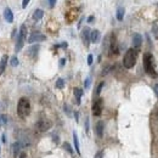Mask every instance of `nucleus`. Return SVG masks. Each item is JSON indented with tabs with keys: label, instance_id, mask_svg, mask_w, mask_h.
Wrapping results in <instances>:
<instances>
[{
	"label": "nucleus",
	"instance_id": "17",
	"mask_svg": "<svg viewBox=\"0 0 158 158\" xmlns=\"http://www.w3.org/2000/svg\"><path fill=\"white\" fill-rule=\"evenodd\" d=\"M73 141H74V147H75V151L77 153L80 155V147H79V140H78V136H77V132H73Z\"/></svg>",
	"mask_w": 158,
	"mask_h": 158
},
{
	"label": "nucleus",
	"instance_id": "14",
	"mask_svg": "<svg viewBox=\"0 0 158 158\" xmlns=\"http://www.w3.org/2000/svg\"><path fill=\"white\" fill-rule=\"evenodd\" d=\"M95 130H96V134H97L99 137H102V135H104V122H97V124L95 126Z\"/></svg>",
	"mask_w": 158,
	"mask_h": 158
},
{
	"label": "nucleus",
	"instance_id": "3",
	"mask_svg": "<svg viewBox=\"0 0 158 158\" xmlns=\"http://www.w3.org/2000/svg\"><path fill=\"white\" fill-rule=\"evenodd\" d=\"M17 113L21 118H26V117L30 113V102L26 97L19 99L18 105H17Z\"/></svg>",
	"mask_w": 158,
	"mask_h": 158
},
{
	"label": "nucleus",
	"instance_id": "23",
	"mask_svg": "<svg viewBox=\"0 0 158 158\" xmlns=\"http://www.w3.org/2000/svg\"><path fill=\"white\" fill-rule=\"evenodd\" d=\"M10 65H11L12 67H16V66H18V58L16 57V56H13V57L11 58V61H10Z\"/></svg>",
	"mask_w": 158,
	"mask_h": 158
},
{
	"label": "nucleus",
	"instance_id": "32",
	"mask_svg": "<svg viewBox=\"0 0 158 158\" xmlns=\"http://www.w3.org/2000/svg\"><path fill=\"white\" fill-rule=\"evenodd\" d=\"M155 94H156V96L158 97V83L155 85Z\"/></svg>",
	"mask_w": 158,
	"mask_h": 158
},
{
	"label": "nucleus",
	"instance_id": "30",
	"mask_svg": "<svg viewBox=\"0 0 158 158\" xmlns=\"http://www.w3.org/2000/svg\"><path fill=\"white\" fill-rule=\"evenodd\" d=\"M48 1H49L50 7H54L55 5H56V1H57V0H48Z\"/></svg>",
	"mask_w": 158,
	"mask_h": 158
},
{
	"label": "nucleus",
	"instance_id": "4",
	"mask_svg": "<svg viewBox=\"0 0 158 158\" xmlns=\"http://www.w3.org/2000/svg\"><path fill=\"white\" fill-rule=\"evenodd\" d=\"M26 26L22 24L21 26V29H19V33H18V38H17V43H16V52L21 51V49L23 46V40H24V37H26Z\"/></svg>",
	"mask_w": 158,
	"mask_h": 158
},
{
	"label": "nucleus",
	"instance_id": "1",
	"mask_svg": "<svg viewBox=\"0 0 158 158\" xmlns=\"http://www.w3.org/2000/svg\"><path fill=\"white\" fill-rule=\"evenodd\" d=\"M144 68H145V72L150 75L152 78H156L157 77V73H156V69H155V61H153V56L150 52H146L144 55Z\"/></svg>",
	"mask_w": 158,
	"mask_h": 158
},
{
	"label": "nucleus",
	"instance_id": "12",
	"mask_svg": "<svg viewBox=\"0 0 158 158\" xmlns=\"http://www.w3.org/2000/svg\"><path fill=\"white\" fill-rule=\"evenodd\" d=\"M141 44H142V37H141V34L135 33L134 37H132V45H134L135 48H140Z\"/></svg>",
	"mask_w": 158,
	"mask_h": 158
},
{
	"label": "nucleus",
	"instance_id": "27",
	"mask_svg": "<svg viewBox=\"0 0 158 158\" xmlns=\"http://www.w3.org/2000/svg\"><path fill=\"white\" fill-rule=\"evenodd\" d=\"M93 62H94V57H93V55H89V56H88V65L91 66V65H93Z\"/></svg>",
	"mask_w": 158,
	"mask_h": 158
},
{
	"label": "nucleus",
	"instance_id": "28",
	"mask_svg": "<svg viewBox=\"0 0 158 158\" xmlns=\"http://www.w3.org/2000/svg\"><path fill=\"white\" fill-rule=\"evenodd\" d=\"M29 1H30V0H22V7H23V9H26V7L28 6Z\"/></svg>",
	"mask_w": 158,
	"mask_h": 158
},
{
	"label": "nucleus",
	"instance_id": "19",
	"mask_svg": "<svg viewBox=\"0 0 158 158\" xmlns=\"http://www.w3.org/2000/svg\"><path fill=\"white\" fill-rule=\"evenodd\" d=\"M39 51V45H34V46H30L29 50H28V54L30 56H35Z\"/></svg>",
	"mask_w": 158,
	"mask_h": 158
},
{
	"label": "nucleus",
	"instance_id": "8",
	"mask_svg": "<svg viewBox=\"0 0 158 158\" xmlns=\"http://www.w3.org/2000/svg\"><path fill=\"white\" fill-rule=\"evenodd\" d=\"M90 33H91V30L89 27H85L81 30V39H83V43L86 48H89V45H90Z\"/></svg>",
	"mask_w": 158,
	"mask_h": 158
},
{
	"label": "nucleus",
	"instance_id": "31",
	"mask_svg": "<svg viewBox=\"0 0 158 158\" xmlns=\"http://www.w3.org/2000/svg\"><path fill=\"white\" fill-rule=\"evenodd\" d=\"M102 157H104V153H102V151H99L95 155V157H94V158H102Z\"/></svg>",
	"mask_w": 158,
	"mask_h": 158
},
{
	"label": "nucleus",
	"instance_id": "36",
	"mask_svg": "<svg viewBox=\"0 0 158 158\" xmlns=\"http://www.w3.org/2000/svg\"><path fill=\"white\" fill-rule=\"evenodd\" d=\"M74 117H75V120L78 122V119H79V113H78V112H74Z\"/></svg>",
	"mask_w": 158,
	"mask_h": 158
},
{
	"label": "nucleus",
	"instance_id": "20",
	"mask_svg": "<svg viewBox=\"0 0 158 158\" xmlns=\"http://www.w3.org/2000/svg\"><path fill=\"white\" fill-rule=\"evenodd\" d=\"M19 150H21V142H15V145H13V153H15V156H17L18 155V152H19Z\"/></svg>",
	"mask_w": 158,
	"mask_h": 158
},
{
	"label": "nucleus",
	"instance_id": "38",
	"mask_svg": "<svg viewBox=\"0 0 158 158\" xmlns=\"http://www.w3.org/2000/svg\"><path fill=\"white\" fill-rule=\"evenodd\" d=\"M157 117H158V110H157Z\"/></svg>",
	"mask_w": 158,
	"mask_h": 158
},
{
	"label": "nucleus",
	"instance_id": "2",
	"mask_svg": "<svg viewBox=\"0 0 158 158\" xmlns=\"http://www.w3.org/2000/svg\"><path fill=\"white\" fill-rule=\"evenodd\" d=\"M136 60H137V52L135 51V49H129L128 51L125 52L124 57H123V65L125 68H132L136 63Z\"/></svg>",
	"mask_w": 158,
	"mask_h": 158
},
{
	"label": "nucleus",
	"instance_id": "29",
	"mask_svg": "<svg viewBox=\"0 0 158 158\" xmlns=\"http://www.w3.org/2000/svg\"><path fill=\"white\" fill-rule=\"evenodd\" d=\"M85 130H86V132L89 131V118L86 117V119H85Z\"/></svg>",
	"mask_w": 158,
	"mask_h": 158
},
{
	"label": "nucleus",
	"instance_id": "21",
	"mask_svg": "<svg viewBox=\"0 0 158 158\" xmlns=\"http://www.w3.org/2000/svg\"><path fill=\"white\" fill-rule=\"evenodd\" d=\"M63 149H65L66 151H67L68 153H71V155L73 153V149L71 147V145L68 144V142H63Z\"/></svg>",
	"mask_w": 158,
	"mask_h": 158
},
{
	"label": "nucleus",
	"instance_id": "9",
	"mask_svg": "<svg viewBox=\"0 0 158 158\" xmlns=\"http://www.w3.org/2000/svg\"><path fill=\"white\" fill-rule=\"evenodd\" d=\"M110 52H111V55H118V54H119L118 44H117V39L114 38V35H112V38H111V44H110Z\"/></svg>",
	"mask_w": 158,
	"mask_h": 158
},
{
	"label": "nucleus",
	"instance_id": "7",
	"mask_svg": "<svg viewBox=\"0 0 158 158\" xmlns=\"http://www.w3.org/2000/svg\"><path fill=\"white\" fill-rule=\"evenodd\" d=\"M93 113L94 116H100L102 113V99H97L93 104Z\"/></svg>",
	"mask_w": 158,
	"mask_h": 158
},
{
	"label": "nucleus",
	"instance_id": "35",
	"mask_svg": "<svg viewBox=\"0 0 158 158\" xmlns=\"http://www.w3.org/2000/svg\"><path fill=\"white\" fill-rule=\"evenodd\" d=\"M94 19H95V17H94V16H90V17L88 18V22H89V23H91V22H94Z\"/></svg>",
	"mask_w": 158,
	"mask_h": 158
},
{
	"label": "nucleus",
	"instance_id": "16",
	"mask_svg": "<svg viewBox=\"0 0 158 158\" xmlns=\"http://www.w3.org/2000/svg\"><path fill=\"white\" fill-rule=\"evenodd\" d=\"M124 15H125V9L119 6L118 9H117V19H118V21H123Z\"/></svg>",
	"mask_w": 158,
	"mask_h": 158
},
{
	"label": "nucleus",
	"instance_id": "13",
	"mask_svg": "<svg viewBox=\"0 0 158 158\" xmlns=\"http://www.w3.org/2000/svg\"><path fill=\"white\" fill-rule=\"evenodd\" d=\"M6 65H7V55H4L1 60H0V74H3L5 72Z\"/></svg>",
	"mask_w": 158,
	"mask_h": 158
},
{
	"label": "nucleus",
	"instance_id": "26",
	"mask_svg": "<svg viewBox=\"0 0 158 158\" xmlns=\"http://www.w3.org/2000/svg\"><path fill=\"white\" fill-rule=\"evenodd\" d=\"M152 30H153V34L156 35V38H158V27H157V24H153Z\"/></svg>",
	"mask_w": 158,
	"mask_h": 158
},
{
	"label": "nucleus",
	"instance_id": "34",
	"mask_svg": "<svg viewBox=\"0 0 158 158\" xmlns=\"http://www.w3.org/2000/svg\"><path fill=\"white\" fill-rule=\"evenodd\" d=\"M65 111H66V112H67V114H68V116H71V112H69V107H68L67 105H66V106H65Z\"/></svg>",
	"mask_w": 158,
	"mask_h": 158
},
{
	"label": "nucleus",
	"instance_id": "11",
	"mask_svg": "<svg viewBox=\"0 0 158 158\" xmlns=\"http://www.w3.org/2000/svg\"><path fill=\"white\" fill-rule=\"evenodd\" d=\"M100 37H101L100 30H97V29L91 30V33H90V42L91 43H99Z\"/></svg>",
	"mask_w": 158,
	"mask_h": 158
},
{
	"label": "nucleus",
	"instance_id": "25",
	"mask_svg": "<svg viewBox=\"0 0 158 158\" xmlns=\"http://www.w3.org/2000/svg\"><path fill=\"white\" fill-rule=\"evenodd\" d=\"M90 83H91V78L88 77V78L85 79V81H84V88L85 89H89L90 88Z\"/></svg>",
	"mask_w": 158,
	"mask_h": 158
},
{
	"label": "nucleus",
	"instance_id": "15",
	"mask_svg": "<svg viewBox=\"0 0 158 158\" xmlns=\"http://www.w3.org/2000/svg\"><path fill=\"white\" fill-rule=\"evenodd\" d=\"M43 16H44V11H43V10L37 9L34 11V13H33V19H34V21H40V19L43 18Z\"/></svg>",
	"mask_w": 158,
	"mask_h": 158
},
{
	"label": "nucleus",
	"instance_id": "5",
	"mask_svg": "<svg viewBox=\"0 0 158 158\" xmlns=\"http://www.w3.org/2000/svg\"><path fill=\"white\" fill-rule=\"evenodd\" d=\"M50 128H51V122H49V120H39L35 124V130L38 132H44L49 130Z\"/></svg>",
	"mask_w": 158,
	"mask_h": 158
},
{
	"label": "nucleus",
	"instance_id": "18",
	"mask_svg": "<svg viewBox=\"0 0 158 158\" xmlns=\"http://www.w3.org/2000/svg\"><path fill=\"white\" fill-rule=\"evenodd\" d=\"M74 96H75V99H77V104L79 105L80 99H81V96H83V90L79 89V88H75L74 89Z\"/></svg>",
	"mask_w": 158,
	"mask_h": 158
},
{
	"label": "nucleus",
	"instance_id": "37",
	"mask_svg": "<svg viewBox=\"0 0 158 158\" xmlns=\"http://www.w3.org/2000/svg\"><path fill=\"white\" fill-rule=\"evenodd\" d=\"M16 33H17V30H16V29H13V32H12V38L15 37V35H16Z\"/></svg>",
	"mask_w": 158,
	"mask_h": 158
},
{
	"label": "nucleus",
	"instance_id": "10",
	"mask_svg": "<svg viewBox=\"0 0 158 158\" xmlns=\"http://www.w3.org/2000/svg\"><path fill=\"white\" fill-rule=\"evenodd\" d=\"M4 18H5V21L9 22V23L13 22V13H12V11H11V9H10V7H6L4 10Z\"/></svg>",
	"mask_w": 158,
	"mask_h": 158
},
{
	"label": "nucleus",
	"instance_id": "6",
	"mask_svg": "<svg viewBox=\"0 0 158 158\" xmlns=\"http://www.w3.org/2000/svg\"><path fill=\"white\" fill-rule=\"evenodd\" d=\"M46 39L44 34L39 33V32H34L30 34V37L28 38V43L29 44H33V43H39V42H44V40Z\"/></svg>",
	"mask_w": 158,
	"mask_h": 158
},
{
	"label": "nucleus",
	"instance_id": "22",
	"mask_svg": "<svg viewBox=\"0 0 158 158\" xmlns=\"http://www.w3.org/2000/svg\"><path fill=\"white\" fill-rule=\"evenodd\" d=\"M63 86H65V80L62 78L57 79V81H56V88H57V89H62Z\"/></svg>",
	"mask_w": 158,
	"mask_h": 158
},
{
	"label": "nucleus",
	"instance_id": "33",
	"mask_svg": "<svg viewBox=\"0 0 158 158\" xmlns=\"http://www.w3.org/2000/svg\"><path fill=\"white\" fill-rule=\"evenodd\" d=\"M65 63H66V60H65V58H61V60H60V66H61V67H62V66H65Z\"/></svg>",
	"mask_w": 158,
	"mask_h": 158
},
{
	"label": "nucleus",
	"instance_id": "24",
	"mask_svg": "<svg viewBox=\"0 0 158 158\" xmlns=\"http://www.w3.org/2000/svg\"><path fill=\"white\" fill-rule=\"evenodd\" d=\"M104 85H105V83L104 81H101V83L99 84V86H97V89H96V95H100V93H101V90H102V88H104Z\"/></svg>",
	"mask_w": 158,
	"mask_h": 158
}]
</instances>
